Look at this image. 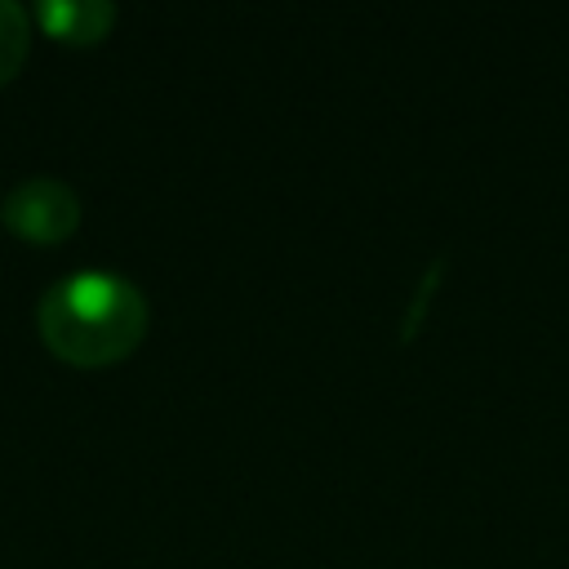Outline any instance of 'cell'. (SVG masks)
Returning a JSON list of instances; mask_svg holds the SVG:
<instances>
[{"instance_id": "obj_4", "label": "cell", "mask_w": 569, "mask_h": 569, "mask_svg": "<svg viewBox=\"0 0 569 569\" xmlns=\"http://www.w3.org/2000/svg\"><path fill=\"white\" fill-rule=\"evenodd\" d=\"M27 49H31V18H27V9L13 4V0H0V84H9L22 71Z\"/></svg>"}, {"instance_id": "obj_3", "label": "cell", "mask_w": 569, "mask_h": 569, "mask_svg": "<svg viewBox=\"0 0 569 569\" xmlns=\"http://www.w3.org/2000/svg\"><path fill=\"white\" fill-rule=\"evenodd\" d=\"M44 36L62 44H98L116 27V4L111 0H40L36 13Z\"/></svg>"}, {"instance_id": "obj_1", "label": "cell", "mask_w": 569, "mask_h": 569, "mask_svg": "<svg viewBox=\"0 0 569 569\" xmlns=\"http://www.w3.org/2000/svg\"><path fill=\"white\" fill-rule=\"evenodd\" d=\"M36 325H40L44 347L58 360L80 365V369H98V365L124 360L142 342L147 298L129 276L84 267V271L53 280L40 293Z\"/></svg>"}, {"instance_id": "obj_2", "label": "cell", "mask_w": 569, "mask_h": 569, "mask_svg": "<svg viewBox=\"0 0 569 569\" xmlns=\"http://www.w3.org/2000/svg\"><path fill=\"white\" fill-rule=\"evenodd\" d=\"M0 218L13 236H22L31 244H58L80 227V196L62 178L36 173L4 196Z\"/></svg>"}]
</instances>
